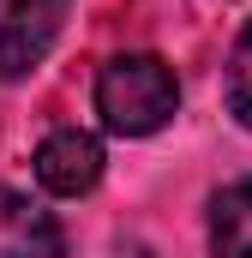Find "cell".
<instances>
[{
	"label": "cell",
	"instance_id": "1",
	"mask_svg": "<svg viewBox=\"0 0 252 258\" xmlns=\"http://www.w3.org/2000/svg\"><path fill=\"white\" fill-rule=\"evenodd\" d=\"M174 108H180V84H174V66L162 54H114L96 78V114L120 138L162 132L174 120Z\"/></svg>",
	"mask_w": 252,
	"mask_h": 258
},
{
	"label": "cell",
	"instance_id": "2",
	"mask_svg": "<svg viewBox=\"0 0 252 258\" xmlns=\"http://www.w3.org/2000/svg\"><path fill=\"white\" fill-rule=\"evenodd\" d=\"M72 0H6L0 18V78H24L30 66H42V54L54 48Z\"/></svg>",
	"mask_w": 252,
	"mask_h": 258
},
{
	"label": "cell",
	"instance_id": "3",
	"mask_svg": "<svg viewBox=\"0 0 252 258\" xmlns=\"http://www.w3.org/2000/svg\"><path fill=\"white\" fill-rule=\"evenodd\" d=\"M36 180L54 198H84L102 180V138L84 126H60L36 144Z\"/></svg>",
	"mask_w": 252,
	"mask_h": 258
},
{
	"label": "cell",
	"instance_id": "4",
	"mask_svg": "<svg viewBox=\"0 0 252 258\" xmlns=\"http://www.w3.org/2000/svg\"><path fill=\"white\" fill-rule=\"evenodd\" d=\"M60 222L24 192L0 186V258H60Z\"/></svg>",
	"mask_w": 252,
	"mask_h": 258
},
{
	"label": "cell",
	"instance_id": "5",
	"mask_svg": "<svg viewBox=\"0 0 252 258\" xmlns=\"http://www.w3.org/2000/svg\"><path fill=\"white\" fill-rule=\"evenodd\" d=\"M210 252L216 258H252V174L210 198Z\"/></svg>",
	"mask_w": 252,
	"mask_h": 258
},
{
	"label": "cell",
	"instance_id": "6",
	"mask_svg": "<svg viewBox=\"0 0 252 258\" xmlns=\"http://www.w3.org/2000/svg\"><path fill=\"white\" fill-rule=\"evenodd\" d=\"M228 114L252 132V24L234 36V54H228Z\"/></svg>",
	"mask_w": 252,
	"mask_h": 258
}]
</instances>
